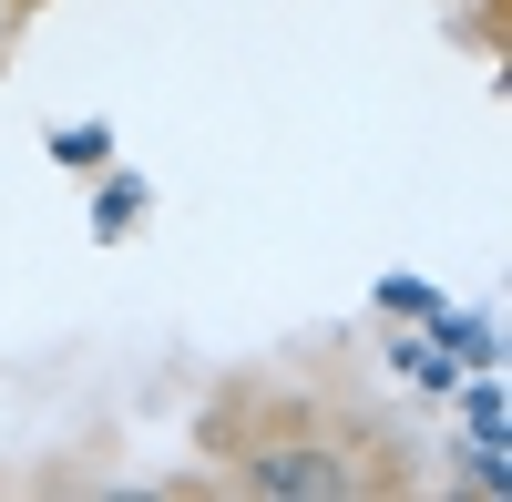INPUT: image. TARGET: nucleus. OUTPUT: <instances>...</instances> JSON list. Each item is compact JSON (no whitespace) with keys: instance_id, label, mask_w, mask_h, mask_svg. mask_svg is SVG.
<instances>
[{"instance_id":"nucleus-1","label":"nucleus","mask_w":512,"mask_h":502,"mask_svg":"<svg viewBox=\"0 0 512 502\" xmlns=\"http://www.w3.org/2000/svg\"><path fill=\"white\" fill-rule=\"evenodd\" d=\"M379 482L390 472H369L359 441H256V451H236V492H256V502H359Z\"/></svg>"},{"instance_id":"nucleus-2","label":"nucleus","mask_w":512,"mask_h":502,"mask_svg":"<svg viewBox=\"0 0 512 502\" xmlns=\"http://www.w3.org/2000/svg\"><path fill=\"white\" fill-rule=\"evenodd\" d=\"M144 226V175H103V195H93V236L113 246V236H134Z\"/></svg>"},{"instance_id":"nucleus-3","label":"nucleus","mask_w":512,"mask_h":502,"mask_svg":"<svg viewBox=\"0 0 512 502\" xmlns=\"http://www.w3.org/2000/svg\"><path fill=\"white\" fill-rule=\"evenodd\" d=\"M431 339L461 359V369H492L502 359V339H492V318H451V308H431Z\"/></svg>"},{"instance_id":"nucleus-4","label":"nucleus","mask_w":512,"mask_h":502,"mask_svg":"<svg viewBox=\"0 0 512 502\" xmlns=\"http://www.w3.org/2000/svg\"><path fill=\"white\" fill-rule=\"evenodd\" d=\"M390 369H400L410 390H441V400H451V380H461V359H451L441 339H400V349H390Z\"/></svg>"},{"instance_id":"nucleus-5","label":"nucleus","mask_w":512,"mask_h":502,"mask_svg":"<svg viewBox=\"0 0 512 502\" xmlns=\"http://www.w3.org/2000/svg\"><path fill=\"white\" fill-rule=\"evenodd\" d=\"M431 308H441V287H431V277H379V318L431 328Z\"/></svg>"},{"instance_id":"nucleus-6","label":"nucleus","mask_w":512,"mask_h":502,"mask_svg":"<svg viewBox=\"0 0 512 502\" xmlns=\"http://www.w3.org/2000/svg\"><path fill=\"white\" fill-rule=\"evenodd\" d=\"M52 154L72 164V175H103V164H113V134H103V123H62V134H52Z\"/></svg>"}]
</instances>
